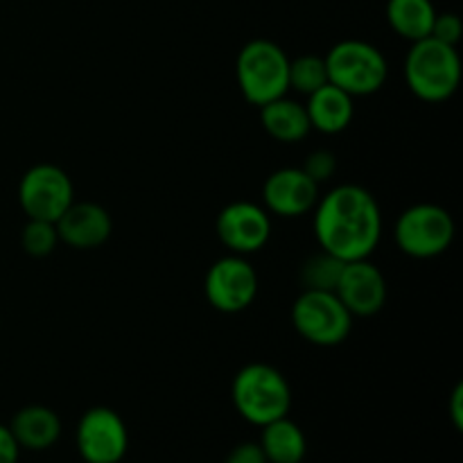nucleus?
I'll list each match as a JSON object with an SVG mask.
<instances>
[{"instance_id":"412c9836","label":"nucleus","mask_w":463,"mask_h":463,"mask_svg":"<svg viewBox=\"0 0 463 463\" xmlns=\"http://www.w3.org/2000/svg\"><path fill=\"white\" fill-rule=\"evenodd\" d=\"M330 84L326 59L319 54H301L297 59H289V90H297L301 95H312L321 86Z\"/></svg>"},{"instance_id":"f3484780","label":"nucleus","mask_w":463,"mask_h":463,"mask_svg":"<svg viewBox=\"0 0 463 463\" xmlns=\"http://www.w3.org/2000/svg\"><path fill=\"white\" fill-rule=\"evenodd\" d=\"M260 122L262 129L271 138L288 145L298 143V140H303L312 131L306 104L297 102V99L288 98V95L260 107Z\"/></svg>"},{"instance_id":"20e7f679","label":"nucleus","mask_w":463,"mask_h":463,"mask_svg":"<svg viewBox=\"0 0 463 463\" xmlns=\"http://www.w3.org/2000/svg\"><path fill=\"white\" fill-rule=\"evenodd\" d=\"M235 80L242 98L253 107H265L289 93V57L269 39H253L235 59Z\"/></svg>"},{"instance_id":"9b49d317","label":"nucleus","mask_w":463,"mask_h":463,"mask_svg":"<svg viewBox=\"0 0 463 463\" xmlns=\"http://www.w3.org/2000/svg\"><path fill=\"white\" fill-rule=\"evenodd\" d=\"M215 231L220 242L231 253L251 256L269 242L271 217L260 203L231 202L217 213Z\"/></svg>"},{"instance_id":"a211bd4d","label":"nucleus","mask_w":463,"mask_h":463,"mask_svg":"<svg viewBox=\"0 0 463 463\" xmlns=\"http://www.w3.org/2000/svg\"><path fill=\"white\" fill-rule=\"evenodd\" d=\"M260 448L267 463H301L306 459L307 441L303 430L289 416L262 425Z\"/></svg>"},{"instance_id":"1a4fd4ad","label":"nucleus","mask_w":463,"mask_h":463,"mask_svg":"<svg viewBox=\"0 0 463 463\" xmlns=\"http://www.w3.org/2000/svg\"><path fill=\"white\" fill-rule=\"evenodd\" d=\"M203 294L211 307L224 315L244 312L258 297V271L247 256L229 253L213 262L203 279Z\"/></svg>"},{"instance_id":"6e6552de","label":"nucleus","mask_w":463,"mask_h":463,"mask_svg":"<svg viewBox=\"0 0 463 463\" xmlns=\"http://www.w3.org/2000/svg\"><path fill=\"white\" fill-rule=\"evenodd\" d=\"M72 202H75V185L68 172L54 163H36L21 176L18 203L27 220L57 222Z\"/></svg>"},{"instance_id":"bb28decb","label":"nucleus","mask_w":463,"mask_h":463,"mask_svg":"<svg viewBox=\"0 0 463 463\" xmlns=\"http://www.w3.org/2000/svg\"><path fill=\"white\" fill-rule=\"evenodd\" d=\"M450 419L457 430L463 428V384L459 383L450 396Z\"/></svg>"},{"instance_id":"5701e85b","label":"nucleus","mask_w":463,"mask_h":463,"mask_svg":"<svg viewBox=\"0 0 463 463\" xmlns=\"http://www.w3.org/2000/svg\"><path fill=\"white\" fill-rule=\"evenodd\" d=\"M301 170L310 176L315 184H326V181L333 179V175L337 172V156L330 149L321 147L315 149V152L307 154L306 163L301 165Z\"/></svg>"},{"instance_id":"f257e3e1","label":"nucleus","mask_w":463,"mask_h":463,"mask_svg":"<svg viewBox=\"0 0 463 463\" xmlns=\"http://www.w3.org/2000/svg\"><path fill=\"white\" fill-rule=\"evenodd\" d=\"M312 229L319 249L339 260H364L383 240V211L366 188L342 184L319 197Z\"/></svg>"},{"instance_id":"393cba45","label":"nucleus","mask_w":463,"mask_h":463,"mask_svg":"<svg viewBox=\"0 0 463 463\" xmlns=\"http://www.w3.org/2000/svg\"><path fill=\"white\" fill-rule=\"evenodd\" d=\"M224 463H267V459L260 443L244 441V443H238V446L226 455Z\"/></svg>"},{"instance_id":"423d86ee","label":"nucleus","mask_w":463,"mask_h":463,"mask_svg":"<svg viewBox=\"0 0 463 463\" xmlns=\"http://www.w3.org/2000/svg\"><path fill=\"white\" fill-rule=\"evenodd\" d=\"M457 226L450 213L439 203H414L398 215L393 226L396 247L416 260L439 258L450 249Z\"/></svg>"},{"instance_id":"dca6fc26","label":"nucleus","mask_w":463,"mask_h":463,"mask_svg":"<svg viewBox=\"0 0 463 463\" xmlns=\"http://www.w3.org/2000/svg\"><path fill=\"white\" fill-rule=\"evenodd\" d=\"M353 99L355 98H351L333 84L321 86L319 90L307 95L306 111L312 129L328 136L342 134L344 129H348L353 118H355V102Z\"/></svg>"},{"instance_id":"f8f14e48","label":"nucleus","mask_w":463,"mask_h":463,"mask_svg":"<svg viewBox=\"0 0 463 463\" xmlns=\"http://www.w3.org/2000/svg\"><path fill=\"white\" fill-rule=\"evenodd\" d=\"M317 202L319 184H315L301 167H280L271 172L262 185V203L269 215L294 220L315 211Z\"/></svg>"},{"instance_id":"0eeeda50","label":"nucleus","mask_w":463,"mask_h":463,"mask_svg":"<svg viewBox=\"0 0 463 463\" xmlns=\"http://www.w3.org/2000/svg\"><path fill=\"white\" fill-rule=\"evenodd\" d=\"M294 330L307 344L319 348H333L346 342L353 333L355 317L346 310L335 292L303 289L292 303L289 312Z\"/></svg>"},{"instance_id":"4468645a","label":"nucleus","mask_w":463,"mask_h":463,"mask_svg":"<svg viewBox=\"0 0 463 463\" xmlns=\"http://www.w3.org/2000/svg\"><path fill=\"white\" fill-rule=\"evenodd\" d=\"M59 242L77 251L98 249L111 238L113 220L104 206L95 202H72L54 222Z\"/></svg>"},{"instance_id":"6ab92c4d","label":"nucleus","mask_w":463,"mask_h":463,"mask_svg":"<svg viewBox=\"0 0 463 463\" xmlns=\"http://www.w3.org/2000/svg\"><path fill=\"white\" fill-rule=\"evenodd\" d=\"M434 18H437V9L432 0H389L387 3L389 25L401 39L411 41V43L432 34Z\"/></svg>"},{"instance_id":"9d476101","label":"nucleus","mask_w":463,"mask_h":463,"mask_svg":"<svg viewBox=\"0 0 463 463\" xmlns=\"http://www.w3.org/2000/svg\"><path fill=\"white\" fill-rule=\"evenodd\" d=\"M75 443L86 463H120L129 448V432L111 407H90L77 423Z\"/></svg>"},{"instance_id":"4be33fe9","label":"nucleus","mask_w":463,"mask_h":463,"mask_svg":"<svg viewBox=\"0 0 463 463\" xmlns=\"http://www.w3.org/2000/svg\"><path fill=\"white\" fill-rule=\"evenodd\" d=\"M59 233L54 222L45 220H27L21 233V247L32 258H48L57 249Z\"/></svg>"},{"instance_id":"f03ea898","label":"nucleus","mask_w":463,"mask_h":463,"mask_svg":"<svg viewBox=\"0 0 463 463\" xmlns=\"http://www.w3.org/2000/svg\"><path fill=\"white\" fill-rule=\"evenodd\" d=\"M231 401L247 423L262 428L289 414L292 387L276 366L251 362L235 373L231 383Z\"/></svg>"},{"instance_id":"39448f33","label":"nucleus","mask_w":463,"mask_h":463,"mask_svg":"<svg viewBox=\"0 0 463 463\" xmlns=\"http://www.w3.org/2000/svg\"><path fill=\"white\" fill-rule=\"evenodd\" d=\"M328 81L351 98L373 95L387 84L389 63L378 45L362 39H344L326 54Z\"/></svg>"},{"instance_id":"2eb2a0df","label":"nucleus","mask_w":463,"mask_h":463,"mask_svg":"<svg viewBox=\"0 0 463 463\" xmlns=\"http://www.w3.org/2000/svg\"><path fill=\"white\" fill-rule=\"evenodd\" d=\"M21 450H48L61 437V419L45 405H27L7 425Z\"/></svg>"},{"instance_id":"b1692460","label":"nucleus","mask_w":463,"mask_h":463,"mask_svg":"<svg viewBox=\"0 0 463 463\" xmlns=\"http://www.w3.org/2000/svg\"><path fill=\"white\" fill-rule=\"evenodd\" d=\"M432 39L441 41V43H448V45H459L461 36H463V23L461 18L457 16V14H439L437 12V18H434V25H432Z\"/></svg>"},{"instance_id":"ddd939ff","label":"nucleus","mask_w":463,"mask_h":463,"mask_svg":"<svg viewBox=\"0 0 463 463\" xmlns=\"http://www.w3.org/2000/svg\"><path fill=\"white\" fill-rule=\"evenodd\" d=\"M335 294L353 317H373L384 307L389 292L383 271L364 258L344 265Z\"/></svg>"},{"instance_id":"aec40b11","label":"nucleus","mask_w":463,"mask_h":463,"mask_svg":"<svg viewBox=\"0 0 463 463\" xmlns=\"http://www.w3.org/2000/svg\"><path fill=\"white\" fill-rule=\"evenodd\" d=\"M346 262L339 260L333 253L319 249L317 253L307 256L298 269L303 289H315V292H335L339 283V276Z\"/></svg>"},{"instance_id":"a878e982","label":"nucleus","mask_w":463,"mask_h":463,"mask_svg":"<svg viewBox=\"0 0 463 463\" xmlns=\"http://www.w3.org/2000/svg\"><path fill=\"white\" fill-rule=\"evenodd\" d=\"M18 455H21V448L16 439L12 437L7 425H0V463H18Z\"/></svg>"},{"instance_id":"7ed1b4c3","label":"nucleus","mask_w":463,"mask_h":463,"mask_svg":"<svg viewBox=\"0 0 463 463\" xmlns=\"http://www.w3.org/2000/svg\"><path fill=\"white\" fill-rule=\"evenodd\" d=\"M405 81L420 102H448L461 84L459 50L432 36L416 41L405 57Z\"/></svg>"}]
</instances>
